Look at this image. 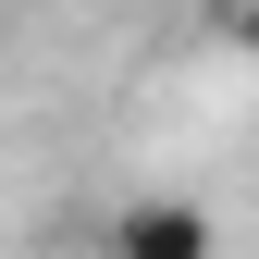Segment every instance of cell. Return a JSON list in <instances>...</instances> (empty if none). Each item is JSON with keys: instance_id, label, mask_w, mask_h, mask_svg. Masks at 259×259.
Wrapping results in <instances>:
<instances>
[{"instance_id": "3", "label": "cell", "mask_w": 259, "mask_h": 259, "mask_svg": "<svg viewBox=\"0 0 259 259\" xmlns=\"http://www.w3.org/2000/svg\"><path fill=\"white\" fill-rule=\"evenodd\" d=\"M198 13H235V0H198Z\"/></svg>"}, {"instance_id": "2", "label": "cell", "mask_w": 259, "mask_h": 259, "mask_svg": "<svg viewBox=\"0 0 259 259\" xmlns=\"http://www.w3.org/2000/svg\"><path fill=\"white\" fill-rule=\"evenodd\" d=\"M222 37H235V50L259 62V0H235V13H222Z\"/></svg>"}, {"instance_id": "1", "label": "cell", "mask_w": 259, "mask_h": 259, "mask_svg": "<svg viewBox=\"0 0 259 259\" xmlns=\"http://www.w3.org/2000/svg\"><path fill=\"white\" fill-rule=\"evenodd\" d=\"M99 259H222V222L198 198H123L99 222Z\"/></svg>"}]
</instances>
